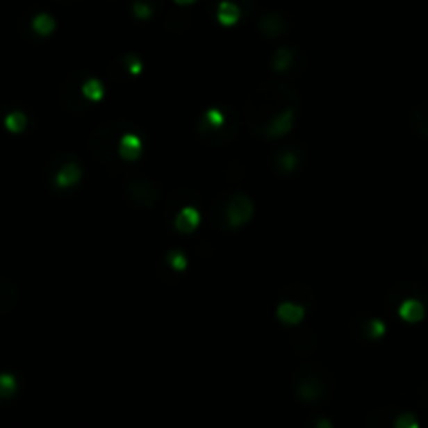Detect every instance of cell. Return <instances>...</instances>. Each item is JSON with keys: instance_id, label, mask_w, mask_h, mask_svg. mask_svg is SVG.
Returning <instances> with one entry per match:
<instances>
[{"instance_id": "obj_3", "label": "cell", "mask_w": 428, "mask_h": 428, "mask_svg": "<svg viewBox=\"0 0 428 428\" xmlns=\"http://www.w3.org/2000/svg\"><path fill=\"white\" fill-rule=\"evenodd\" d=\"M240 132V113L230 107H211L197 120V134L209 147H222L236 140Z\"/></svg>"}, {"instance_id": "obj_37", "label": "cell", "mask_w": 428, "mask_h": 428, "mask_svg": "<svg viewBox=\"0 0 428 428\" xmlns=\"http://www.w3.org/2000/svg\"><path fill=\"white\" fill-rule=\"evenodd\" d=\"M63 3H76V0H63Z\"/></svg>"}, {"instance_id": "obj_29", "label": "cell", "mask_w": 428, "mask_h": 428, "mask_svg": "<svg viewBox=\"0 0 428 428\" xmlns=\"http://www.w3.org/2000/svg\"><path fill=\"white\" fill-rule=\"evenodd\" d=\"M5 126H7V130H9V132L19 134V132H24V130H26V126H28V117H26L22 111H13V113H9V115H7Z\"/></svg>"}, {"instance_id": "obj_18", "label": "cell", "mask_w": 428, "mask_h": 428, "mask_svg": "<svg viewBox=\"0 0 428 428\" xmlns=\"http://www.w3.org/2000/svg\"><path fill=\"white\" fill-rule=\"evenodd\" d=\"M197 203H199V195H197L195 190H188V188L170 195L167 201H165V222H174L176 213H178L184 205H197Z\"/></svg>"}, {"instance_id": "obj_30", "label": "cell", "mask_w": 428, "mask_h": 428, "mask_svg": "<svg viewBox=\"0 0 428 428\" xmlns=\"http://www.w3.org/2000/svg\"><path fill=\"white\" fill-rule=\"evenodd\" d=\"M393 426H395V428H418L420 422H418V418H415L413 411H399L397 418H395V422H393Z\"/></svg>"}, {"instance_id": "obj_4", "label": "cell", "mask_w": 428, "mask_h": 428, "mask_svg": "<svg viewBox=\"0 0 428 428\" xmlns=\"http://www.w3.org/2000/svg\"><path fill=\"white\" fill-rule=\"evenodd\" d=\"M293 386H295L297 397L305 405H322L330 399L334 380H332V374L324 365L315 361H307L295 370Z\"/></svg>"}, {"instance_id": "obj_28", "label": "cell", "mask_w": 428, "mask_h": 428, "mask_svg": "<svg viewBox=\"0 0 428 428\" xmlns=\"http://www.w3.org/2000/svg\"><path fill=\"white\" fill-rule=\"evenodd\" d=\"M32 28H34V32H36L38 36H49V34L55 32L57 22H55L49 13H40V15H36V17L32 19Z\"/></svg>"}, {"instance_id": "obj_26", "label": "cell", "mask_w": 428, "mask_h": 428, "mask_svg": "<svg viewBox=\"0 0 428 428\" xmlns=\"http://www.w3.org/2000/svg\"><path fill=\"white\" fill-rule=\"evenodd\" d=\"M82 92H84V97H86L90 103H97V101H101V99H103L105 88H103V84L99 82V78L88 76V78L84 80V84H82Z\"/></svg>"}, {"instance_id": "obj_9", "label": "cell", "mask_w": 428, "mask_h": 428, "mask_svg": "<svg viewBox=\"0 0 428 428\" xmlns=\"http://www.w3.org/2000/svg\"><path fill=\"white\" fill-rule=\"evenodd\" d=\"M426 295H428V293H426V288H424L422 284H418V282H413V280H403V282L395 284V286L388 290V295H386V299H384V305H386L388 311H397V307H399L401 301H405V299H409V297H420V299L426 301Z\"/></svg>"}, {"instance_id": "obj_8", "label": "cell", "mask_w": 428, "mask_h": 428, "mask_svg": "<svg viewBox=\"0 0 428 428\" xmlns=\"http://www.w3.org/2000/svg\"><path fill=\"white\" fill-rule=\"evenodd\" d=\"M301 163H303V149L295 142L278 147L270 157V165L278 176H293L301 167Z\"/></svg>"}, {"instance_id": "obj_36", "label": "cell", "mask_w": 428, "mask_h": 428, "mask_svg": "<svg viewBox=\"0 0 428 428\" xmlns=\"http://www.w3.org/2000/svg\"><path fill=\"white\" fill-rule=\"evenodd\" d=\"M424 265H426V270H428V251L424 253Z\"/></svg>"}, {"instance_id": "obj_1", "label": "cell", "mask_w": 428, "mask_h": 428, "mask_svg": "<svg viewBox=\"0 0 428 428\" xmlns=\"http://www.w3.org/2000/svg\"><path fill=\"white\" fill-rule=\"evenodd\" d=\"M286 109L301 111L299 92L282 80H268V82H261L249 94L242 113H245V122H247L251 134L261 140L263 130L270 124V120Z\"/></svg>"}, {"instance_id": "obj_25", "label": "cell", "mask_w": 428, "mask_h": 428, "mask_svg": "<svg viewBox=\"0 0 428 428\" xmlns=\"http://www.w3.org/2000/svg\"><path fill=\"white\" fill-rule=\"evenodd\" d=\"M117 65L122 67V72H124V76L126 78H136V76H140L142 74V59L138 57V55H126L124 59H120L117 61Z\"/></svg>"}, {"instance_id": "obj_15", "label": "cell", "mask_w": 428, "mask_h": 428, "mask_svg": "<svg viewBox=\"0 0 428 428\" xmlns=\"http://www.w3.org/2000/svg\"><path fill=\"white\" fill-rule=\"evenodd\" d=\"M80 180H82V167H80V163H78V157L72 155L69 161L61 163V167L57 170V174H55V186H57V188H69V186H76Z\"/></svg>"}, {"instance_id": "obj_19", "label": "cell", "mask_w": 428, "mask_h": 428, "mask_svg": "<svg viewBox=\"0 0 428 428\" xmlns=\"http://www.w3.org/2000/svg\"><path fill=\"white\" fill-rule=\"evenodd\" d=\"M199 222H201V213L197 209V205H184L176 217H174V228L182 234H192L197 228H199Z\"/></svg>"}, {"instance_id": "obj_5", "label": "cell", "mask_w": 428, "mask_h": 428, "mask_svg": "<svg viewBox=\"0 0 428 428\" xmlns=\"http://www.w3.org/2000/svg\"><path fill=\"white\" fill-rule=\"evenodd\" d=\"M255 211V205L249 195L245 192H232L222 197L213 207V222L220 230H236L242 228L247 222H251Z\"/></svg>"}, {"instance_id": "obj_11", "label": "cell", "mask_w": 428, "mask_h": 428, "mask_svg": "<svg viewBox=\"0 0 428 428\" xmlns=\"http://www.w3.org/2000/svg\"><path fill=\"white\" fill-rule=\"evenodd\" d=\"M297 115H299L297 109H286V111L278 113L276 117H272L270 124H268L265 130H263L261 140H276V138H282L284 134H288L290 128H293L295 122H297Z\"/></svg>"}, {"instance_id": "obj_2", "label": "cell", "mask_w": 428, "mask_h": 428, "mask_svg": "<svg viewBox=\"0 0 428 428\" xmlns=\"http://www.w3.org/2000/svg\"><path fill=\"white\" fill-rule=\"evenodd\" d=\"M132 130H138V126L128 120H113L90 134V151L109 172H124L130 165L120 157V142Z\"/></svg>"}, {"instance_id": "obj_16", "label": "cell", "mask_w": 428, "mask_h": 428, "mask_svg": "<svg viewBox=\"0 0 428 428\" xmlns=\"http://www.w3.org/2000/svg\"><path fill=\"white\" fill-rule=\"evenodd\" d=\"M282 301H295V303H299V305H303L305 309H309L313 303H315V293L307 286V284H303V282H288L284 288H282Z\"/></svg>"}, {"instance_id": "obj_21", "label": "cell", "mask_w": 428, "mask_h": 428, "mask_svg": "<svg viewBox=\"0 0 428 428\" xmlns=\"http://www.w3.org/2000/svg\"><path fill=\"white\" fill-rule=\"evenodd\" d=\"M397 311H399V315H401L405 322L415 324V322H422V320H424V315H426V305H424V299H420V297H409V299H405V301L399 303Z\"/></svg>"}, {"instance_id": "obj_20", "label": "cell", "mask_w": 428, "mask_h": 428, "mask_svg": "<svg viewBox=\"0 0 428 428\" xmlns=\"http://www.w3.org/2000/svg\"><path fill=\"white\" fill-rule=\"evenodd\" d=\"M242 15L245 13H242L240 5H236L234 0H220V3H217V11H215L217 24H222L226 28H232V26H236L240 22Z\"/></svg>"}, {"instance_id": "obj_33", "label": "cell", "mask_w": 428, "mask_h": 428, "mask_svg": "<svg viewBox=\"0 0 428 428\" xmlns=\"http://www.w3.org/2000/svg\"><path fill=\"white\" fill-rule=\"evenodd\" d=\"M420 403H422L424 407H428V384H424L422 390H420Z\"/></svg>"}, {"instance_id": "obj_13", "label": "cell", "mask_w": 428, "mask_h": 428, "mask_svg": "<svg viewBox=\"0 0 428 428\" xmlns=\"http://www.w3.org/2000/svg\"><path fill=\"white\" fill-rule=\"evenodd\" d=\"M288 28H290L288 17L280 11H270V13L261 15V19H259V32L265 38H278V36L286 34Z\"/></svg>"}, {"instance_id": "obj_6", "label": "cell", "mask_w": 428, "mask_h": 428, "mask_svg": "<svg viewBox=\"0 0 428 428\" xmlns=\"http://www.w3.org/2000/svg\"><path fill=\"white\" fill-rule=\"evenodd\" d=\"M124 197L130 205L136 209H153L159 199L163 197V188L157 180L145 178V176H134L128 178L124 184Z\"/></svg>"}, {"instance_id": "obj_22", "label": "cell", "mask_w": 428, "mask_h": 428, "mask_svg": "<svg viewBox=\"0 0 428 428\" xmlns=\"http://www.w3.org/2000/svg\"><path fill=\"white\" fill-rule=\"evenodd\" d=\"M305 307L303 305H299V303H295V301H282L280 305H278V309H276V315H278V320L282 322V324H286V326H299L301 324V320L305 318Z\"/></svg>"}, {"instance_id": "obj_17", "label": "cell", "mask_w": 428, "mask_h": 428, "mask_svg": "<svg viewBox=\"0 0 428 428\" xmlns=\"http://www.w3.org/2000/svg\"><path fill=\"white\" fill-rule=\"evenodd\" d=\"M290 347H293V351L295 353H299V355H309V353H313L315 351V347H318V336H315V332L311 330V328H295L293 332H290Z\"/></svg>"}, {"instance_id": "obj_31", "label": "cell", "mask_w": 428, "mask_h": 428, "mask_svg": "<svg viewBox=\"0 0 428 428\" xmlns=\"http://www.w3.org/2000/svg\"><path fill=\"white\" fill-rule=\"evenodd\" d=\"M15 378L11 374H3L0 376V397H9L15 393Z\"/></svg>"}, {"instance_id": "obj_7", "label": "cell", "mask_w": 428, "mask_h": 428, "mask_svg": "<svg viewBox=\"0 0 428 428\" xmlns=\"http://www.w3.org/2000/svg\"><path fill=\"white\" fill-rule=\"evenodd\" d=\"M90 74H86V72H76L67 82H65V86H63V90H61V99H63V105L69 109V111H74V113H86V111H90V107H92V103L84 97V92H82V84H84V80L88 78Z\"/></svg>"}, {"instance_id": "obj_14", "label": "cell", "mask_w": 428, "mask_h": 428, "mask_svg": "<svg viewBox=\"0 0 428 428\" xmlns=\"http://www.w3.org/2000/svg\"><path fill=\"white\" fill-rule=\"evenodd\" d=\"M384 330H386V326H384V322L378 320V318H372V315H357V318L353 320V332L359 334L361 338L370 340V343L378 340V338L384 334Z\"/></svg>"}, {"instance_id": "obj_23", "label": "cell", "mask_w": 428, "mask_h": 428, "mask_svg": "<svg viewBox=\"0 0 428 428\" xmlns=\"http://www.w3.org/2000/svg\"><path fill=\"white\" fill-rule=\"evenodd\" d=\"M409 126H411V130H413L420 138L428 140V99L422 101V103H418V105L409 111Z\"/></svg>"}, {"instance_id": "obj_35", "label": "cell", "mask_w": 428, "mask_h": 428, "mask_svg": "<svg viewBox=\"0 0 428 428\" xmlns=\"http://www.w3.org/2000/svg\"><path fill=\"white\" fill-rule=\"evenodd\" d=\"M176 5H180V7H186V5H192L195 0H174Z\"/></svg>"}, {"instance_id": "obj_32", "label": "cell", "mask_w": 428, "mask_h": 428, "mask_svg": "<svg viewBox=\"0 0 428 428\" xmlns=\"http://www.w3.org/2000/svg\"><path fill=\"white\" fill-rule=\"evenodd\" d=\"M236 5H240V9H242V13L245 15H249V13H253L255 11V3L253 0H234Z\"/></svg>"}, {"instance_id": "obj_10", "label": "cell", "mask_w": 428, "mask_h": 428, "mask_svg": "<svg viewBox=\"0 0 428 428\" xmlns=\"http://www.w3.org/2000/svg\"><path fill=\"white\" fill-rule=\"evenodd\" d=\"M305 65V57L297 47H280L272 57V69L276 74L299 72Z\"/></svg>"}, {"instance_id": "obj_27", "label": "cell", "mask_w": 428, "mask_h": 428, "mask_svg": "<svg viewBox=\"0 0 428 428\" xmlns=\"http://www.w3.org/2000/svg\"><path fill=\"white\" fill-rule=\"evenodd\" d=\"M163 263L167 270H172V276L176 278L184 268H186V255L178 249H172L165 257H163Z\"/></svg>"}, {"instance_id": "obj_34", "label": "cell", "mask_w": 428, "mask_h": 428, "mask_svg": "<svg viewBox=\"0 0 428 428\" xmlns=\"http://www.w3.org/2000/svg\"><path fill=\"white\" fill-rule=\"evenodd\" d=\"M313 424H315V426H324V428H332V422H330V420H315Z\"/></svg>"}, {"instance_id": "obj_12", "label": "cell", "mask_w": 428, "mask_h": 428, "mask_svg": "<svg viewBox=\"0 0 428 428\" xmlns=\"http://www.w3.org/2000/svg\"><path fill=\"white\" fill-rule=\"evenodd\" d=\"M142 149H145V136H142V130H132L128 134H124L122 142H120V157L126 161V163H134L140 159L142 155Z\"/></svg>"}, {"instance_id": "obj_24", "label": "cell", "mask_w": 428, "mask_h": 428, "mask_svg": "<svg viewBox=\"0 0 428 428\" xmlns=\"http://www.w3.org/2000/svg\"><path fill=\"white\" fill-rule=\"evenodd\" d=\"M130 7L136 19H149L155 11L161 9V0H132Z\"/></svg>"}]
</instances>
